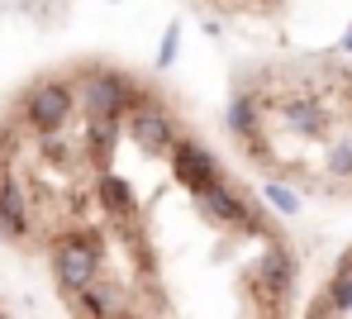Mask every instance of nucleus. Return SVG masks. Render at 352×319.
I'll list each match as a JSON object with an SVG mask.
<instances>
[{
	"label": "nucleus",
	"instance_id": "nucleus-1",
	"mask_svg": "<svg viewBox=\"0 0 352 319\" xmlns=\"http://www.w3.org/2000/svg\"><path fill=\"white\" fill-rule=\"evenodd\" d=\"M58 124L0 115L19 248L72 319H286L295 257L172 100L110 63H67Z\"/></svg>",
	"mask_w": 352,
	"mask_h": 319
},
{
	"label": "nucleus",
	"instance_id": "nucleus-4",
	"mask_svg": "<svg viewBox=\"0 0 352 319\" xmlns=\"http://www.w3.org/2000/svg\"><path fill=\"white\" fill-rule=\"evenodd\" d=\"M343 48H348V53H352V29H348V34H343Z\"/></svg>",
	"mask_w": 352,
	"mask_h": 319
},
{
	"label": "nucleus",
	"instance_id": "nucleus-6",
	"mask_svg": "<svg viewBox=\"0 0 352 319\" xmlns=\"http://www.w3.org/2000/svg\"><path fill=\"white\" fill-rule=\"evenodd\" d=\"M0 319H10V315H5V310H0Z\"/></svg>",
	"mask_w": 352,
	"mask_h": 319
},
{
	"label": "nucleus",
	"instance_id": "nucleus-5",
	"mask_svg": "<svg viewBox=\"0 0 352 319\" xmlns=\"http://www.w3.org/2000/svg\"><path fill=\"white\" fill-rule=\"evenodd\" d=\"M343 262H348V267H352V257H343Z\"/></svg>",
	"mask_w": 352,
	"mask_h": 319
},
{
	"label": "nucleus",
	"instance_id": "nucleus-3",
	"mask_svg": "<svg viewBox=\"0 0 352 319\" xmlns=\"http://www.w3.org/2000/svg\"><path fill=\"white\" fill-rule=\"evenodd\" d=\"M176 38H181V29L172 24V29H167V38H162V67H167V63L176 58Z\"/></svg>",
	"mask_w": 352,
	"mask_h": 319
},
{
	"label": "nucleus",
	"instance_id": "nucleus-2",
	"mask_svg": "<svg viewBox=\"0 0 352 319\" xmlns=\"http://www.w3.org/2000/svg\"><path fill=\"white\" fill-rule=\"evenodd\" d=\"M267 200H272L281 214H295V210H300V195H295L291 186H281V182H272V186H267Z\"/></svg>",
	"mask_w": 352,
	"mask_h": 319
}]
</instances>
